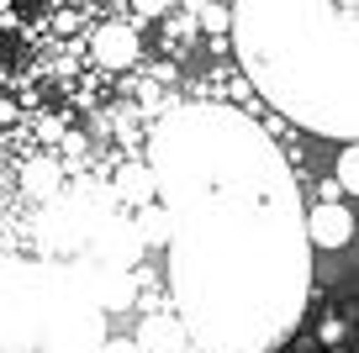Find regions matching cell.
<instances>
[{
  "label": "cell",
  "mask_w": 359,
  "mask_h": 353,
  "mask_svg": "<svg viewBox=\"0 0 359 353\" xmlns=\"http://www.w3.org/2000/svg\"><path fill=\"white\" fill-rule=\"evenodd\" d=\"M133 348L137 353H185V332H180V321H169V317H148L143 332L133 338Z\"/></svg>",
  "instance_id": "obj_3"
},
{
  "label": "cell",
  "mask_w": 359,
  "mask_h": 353,
  "mask_svg": "<svg viewBox=\"0 0 359 353\" xmlns=\"http://www.w3.org/2000/svg\"><path fill=\"white\" fill-rule=\"evenodd\" d=\"M196 11H201V27L206 32H227V27H233V11H227V6H196Z\"/></svg>",
  "instance_id": "obj_5"
},
{
  "label": "cell",
  "mask_w": 359,
  "mask_h": 353,
  "mask_svg": "<svg viewBox=\"0 0 359 353\" xmlns=\"http://www.w3.org/2000/svg\"><path fill=\"white\" fill-rule=\"evenodd\" d=\"M169 0H137V16H164Z\"/></svg>",
  "instance_id": "obj_9"
},
{
  "label": "cell",
  "mask_w": 359,
  "mask_h": 353,
  "mask_svg": "<svg viewBox=\"0 0 359 353\" xmlns=\"http://www.w3.org/2000/svg\"><path fill=\"white\" fill-rule=\"evenodd\" d=\"M116 185H122V190H133L137 200H148V190H154V179H148L143 169H122V174H116Z\"/></svg>",
  "instance_id": "obj_6"
},
{
  "label": "cell",
  "mask_w": 359,
  "mask_h": 353,
  "mask_svg": "<svg viewBox=\"0 0 359 353\" xmlns=\"http://www.w3.org/2000/svg\"><path fill=\"white\" fill-rule=\"evenodd\" d=\"M101 353H137V348H133V338H111Z\"/></svg>",
  "instance_id": "obj_10"
},
{
  "label": "cell",
  "mask_w": 359,
  "mask_h": 353,
  "mask_svg": "<svg viewBox=\"0 0 359 353\" xmlns=\"http://www.w3.org/2000/svg\"><path fill=\"white\" fill-rule=\"evenodd\" d=\"M354 185H359V169H354V148H348V153L338 158V190H344V195H354Z\"/></svg>",
  "instance_id": "obj_7"
},
{
  "label": "cell",
  "mask_w": 359,
  "mask_h": 353,
  "mask_svg": "<svg viewBox=\"0 0 359 353\" xmlns=\"http://www.w3.org/2000/svg\"><path fill=\"white\" fill-rule=\"evenodd\" d=\"M90 53H95L101 69H127V64H137V32L122 27V22H106L90 37Z\"/></svg>",
  "instance_id": "obj_2"
},
{
  "label": "cell",
  "mask_w": 359,
  "mask_h": 353,
  "mask_svg": "<svg viewBox=\"0 0 359 353\" xmlns=\"http://www.w3.org/2000/svg\"><path fill=\"white\" fill-rule=\"evenodd\" d=\"M317 338H323V342H338V338H344V321H338V317H327L323 327H317Z\"/></svg>",
  "instance_id": "obj_8"
},
{
  "label": "cell",
  "mask_w": 359,
  "mask_h": 353,
  "mask_svg": "<svg viewBox=\"0 0 359 353\" xmlns=\"http://www.w3.org/2000/svg\"><path fill=\"white\" fill-rule=\"evenodd\" d=\"M306 232H312L317 248H348L354 243V211H348V200H323V206H312Z\"/></svg>",
  "instance_id": "obj_1"
},
{
  "label": "cell",
  "mask_w": 359,
  "mask_h": 353,
  "mask_svg": "<svg viewBox=\"0 0 359 353\" xmlns=\"http://www.w3.org/2000/svg\"><path fill=\"white\" fill-rule=\"evenodd\" d=\"M22 185L32 190L37 200H48L58 190V164H53V158H32V164L22 169Z\"/></svg>",
  "instance_id": "obj_4"
}]
</instances>
